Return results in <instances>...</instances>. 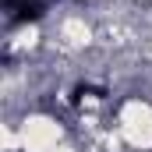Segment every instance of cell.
I'll list each match as a JSON object with an SVG mask.
<instances>
[{"label": "cell", "instance_id": "cell-1", "mask_svg": "<svg viewBox=\"0 0 152 152\" xmlns=\"http://www.w3.org/2000/svg\"><path fill=\"white\" fill-rule=\"evenodd\" d=\"M50 4H53V0H4L7 18H11L14 25H21V21H39Z\"/></svg>", "mask_w": 152, "mask_h": 152}]
</instances>
